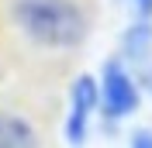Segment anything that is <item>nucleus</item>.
Returning a JSON list of instances; mask_svg holds the SVG:
<instances>
[{"instance_id":"4","label":"nucleus","mask_w":152,"mask_h":148,"mask_svg":"<svg viewBox=\"0 0 152 148\" xmlns=\"http://www.w3.org/2000/svg\"><path fill=\"white\" fill-rule=\"evenodd\" d=\"M0 148H42L35 124L14 110H0Z\"/></svg>"},{"instance_id":"1","label":"nucleus","mask_w":152,"mask_h":148,"mask_svg":"<svg viewBox=\"0 0 152 148\" xmlns=\"http://www.w3.org/2000/svg\"><path fill=\"white\" fill-rule=\"evenodd\" d=\"M10 17L31 45L48 52H73L90 31V17L76 0H14Z\"/></svg>"},{"instance_id":"5","label":"nucleus","mask_w":152,"mask_h":148,"mask_svg":"<svg viewBox=\"0 0 152 148\" xmlns=\"http://www.w3.org/2000/svg\"><path fill=\"white\" fill-rule=\"evenodd\" d=\"M149 48H152V24L149 21H135L132 28L124 31V41H121V59L124 62H145V55H149Z\"/></svg>"},{"instance_id":"3","label":"nucleus","mask_w":152,"mask_h":148,"mask_svg":"<svg viewBox=\"0 0 152 148\" xmlns=\"http://www.w3.org/2000/svg\"><path fill=\"white\" fill-rule=\"evenodd\" d=\"M94 114H100V90H97L94 76L83 73L69 86V110H66V124H62V134L73 148H83L90 124H94Z\"/></svg>"},{"instance_id":"2","label":"nucleus","mask_w":152,"mask_h":148,"mask_svg":"<svg viewBox=\"0 0 152 148\" xmlns=\"http://www.w3.org/2000/svg\"><path fill=\"white\" fill-rule=\"evenodd\" d=\"M97 90H100V114L107 120H124L132 117L142 103V90H138V79L128 69L124 59H107L104 69H100V79H97Z\"/></svg>"},{"instance_id":"7","label":"nucleus","mask_w":152,"mask_h":148,"mask_svg":"<svg viewBox=\"0 0 152 148\" xmlns=\"http://www.w3.org/2000/svg\"><path fill=\"white\" fill-rule=\"evenodd\" d=\"M135 79H138V90L152 96V62H142V65H138V76H135Z\"/></svg>"},{"instance_id":"6","label":"nucleus","mask_w":152,"mask_h":148,"mask_svg":"<svg viewBox=\"0 0 152 148\" xmlns=\"http://www.w3.org/2000/svg\"><path fill=\"white\" fill-rule=\"evenodd\" d=\"M128 148H152V128H135Z\"/></svg>"}]
</instances>
